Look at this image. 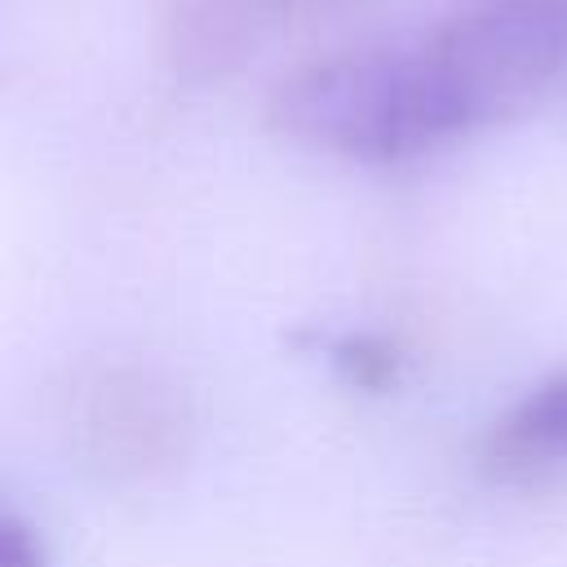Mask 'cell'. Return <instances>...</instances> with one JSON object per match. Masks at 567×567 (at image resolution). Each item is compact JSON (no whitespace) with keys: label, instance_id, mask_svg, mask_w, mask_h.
<instances>
[{"label":"cell","instance_id":"cell-1","mask_svg":"<svg viewBox=\"0 0 567 567\" xmlns=\"http://www.w3.org/2000/svg\"><path fill=\"white\" fill-rule=\"evenodd\" d=\"M266 120L279 137L354 164H408L478 133L425 31L284 71L266 97Z\"/></svg>","mask_w":567,"mask_h":567},{"label":"cell","instance_id":"cell-2","mask_svg":"<svg viewBox=\"0 0 567 567\" xmlns=\"http://www.w3.org/2000/svg\"><path fill=\"white\" fill-rule=\"evenodd\" d=\"M350 4L359 0H164L155 53L182 80H217L270 40Z\"/></svg>","mask_w":567,"mask_h":567},{"label":"cell","instance_id":"cell-3","mask_svg":"<svg viewBox=\"0 0 567 567\" xmlns=\"http://www.w3.org/2000/svg\"><path fill=\"white\" fill-rule=\"evenodd\" d=\"M483 447L501 470L567 465V372L536 381L501 421H492Z\"/></svg>","mask_w":567,"mask_h":567},{"label":"cell","instance_id":"cell-4","mask_svg":"<svg viewBox=\"0 0 567 567\" xmlns=\"http://www.w3.org/2000/svg\"><path fill=\"white\" fill-rule=\"evenodd\" d=\"M332 359L337 368L354 381V385H368V390H381L394 381V350L385 341H372V337H346L332 346Z\"/></svg>","mask_w":567,"mask_h":567},{"label":"cell","instance_id":"cell-5","mask_svg":"<svg viewBox=\"0 0 567 567\" xmlns=\"http://www.w3.org/2000/svg\"><path fill=\"white\" fill-rule=\"evenodd\" d=\"M0 567H49V554L35 527H27L13 509L0 518Z\"/></svg>","mask_w":567,"mask_h":567}]
</instances>
